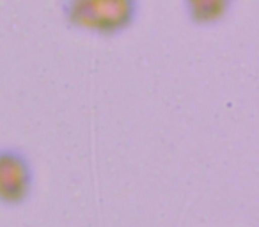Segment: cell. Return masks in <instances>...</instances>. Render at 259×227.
Wrapping results in <instances>:
<instances>
[{
    "label": "cell",
    "mask_w": 259,
    "mask_h": 227,
    "mask_svg": "<svg viewBox=\"0 0 259 227\" xmlns=\"http://www.w3.org/2000/svg\"><path fill=\"white\" fill-rule=\"evenodd\" d=\"M141 13V0H61V16L69 30L112 39L128 32Z\"/></svg>",
    "instance_id": "cell-1"
},
{
    "label": "cell",
    "mask_w": 259,
    "mask_h": 227,
    "mask_svg": "<svg viewBox=\"0 0 259 227\" xmlns=\"http://www.w3.org/2000/svg\"><path fill=\"white\" fill-rule=\"evenodd\" d=\"M32 187L34 170L29 156L15 146L0 148V204H25Z\"/></svg>",
    "instance_id": "cell-2"
},
{
    "label": "cell",
    "mask_w": 259,
    "mask_h": 227,
    "mask_svg": "<svg viewBox=\"0 0 259 227\" xmlns=\"http://www.w3.org/2000/svg\"><path fill=\"white\" fill-rule=\"evenodd\" d=\"M234 0H183L185 15L195 27H215L229 16Z\"/></svg>",
    "instance_id": "cell-3"
}]
</instances>
